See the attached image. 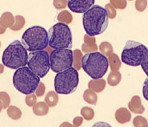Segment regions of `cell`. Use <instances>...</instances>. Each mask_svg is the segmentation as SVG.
<instances>
[{
  "label": "cell",
  "instance_id": "cell-20",
  "mask_svg": "<svg viewBox=\"0 0 148 127\" xmlns=\"http://www.w3.org/2000/svg\"><path fill=\"white\" fill-rule=\"evenodd\" d=\"M122 80V75L120 73V72L118 71H112L108 76L107 82L110 86H115L119 84L120 81Z\"/></svg>",
  "mask_w": 148,
  "mask_h": 127
},
{
  "label": "cell",
  "instance_id": "cell-17",
  "mask_svg": "<svg viewBox=\"0 0 148 127\" xmlns=\"http://www.w3.org/2000/svg\"><path fill=\"white\" fill-rule=\"evenodd\" d=\"M33 112L38 116H44L49 113V106L46 102H38L33 106Z\"/></svg>",
  "mask_w": 148,
  "mask_h": 127
},
{
  "label": "cell",
  "instance_id": "cell-11",
  "mask_svg": "<svg viewBox=\"0 0 148 127\" xmlns=\"http://www.w3.org/2000/svg\"><path fill=\"white\" fill-rule=\"evenodd\" d=\"M95 0H68L69 10L76 13H84L95 5Z\"/></svg>",
  "mask_w": 148,
  "mask_h": 127
},
{
  "label": "cell",
  "instance_id": "cell-34",
  "mask_svg": "<svg viewBox=\"0 0 148 127\" xmlns=\"http://www.w3.org/2000/svg\"><path fill=\"white\" fill-rule=\"evenodd\" d=\"M68 5V0H53V5L56 10L65 9Z\"/></svg>",
  "mask_w": 148,
  "mask_h": 127
},
{
  "label": "cell",
  "instance_id": "cell-32",
  "mask_svg": "<svg viewBox=\"0 0 148 127\" xmlns=\"http://www.w3.org/2000/svg\"><path fill=\"white\" fill-rule=\"evenodd\" d=\"M105 10L107 11L108 16V18L111 19V20H113L116 17V9L115 7H113L112 5H111L110 3H108L105 5Z\"/></svg>",
  "mask_w": 148,
  "mask_h": 127
},
{
  "label": "cell",
  "instance_id": "cell-5",
  "mask_svg": "<svg viewBox=\"0 0 148 127\" xmlns=\"http://www.w3.org/2000/svg\"><path fill=\"white\" fill-rule=\"evenodd\" d=\"M49 33L42 27L33 26L22 35V43L29 51L45 49L49 45Z\"/></svg>",
  "mask_w": 148,
  "mask_h": 127
},
{
  "label": "cell",
  "instance_id": "cell-6",
  "mask_svg": "<svg viewBox=\"0 0 148 127\" xmlns=\"http://www.w3.org/2000/svg\"><path fill=\"white\" fill-rule=\"evenodd\" d=\"M79 84L78 70L70 67L64 71L58 73L55 77V91L59 94H70L77 90Z\"/></svg>",
  "mask_w": 148,
  "mask_h": 127
},
{
  "label": "cell",
  "instance_id": "cell-9",
  "mask_svg": "<svg viewBox=\"0 0 148 127\" xmlns=\"http://www.w3.org/2000/svg\"><path fill=\"white\" fill-rule=\"evenodd\" d=\"M27 66L40 78H43L51 69L50 56L44 50L32 51L29 54Z\"/></svg>",
  "mask_w": 148,
  "mask_h": 127
},
{
  "label": "cell",
  "instance_id": "cell-37",
  "mask_svg": "<svg viewBox=\"0 0 148 127\" xmlns=\"http://www.w3.org/2000/svg\"><path fill=\"white\" fill-rule=\"evenodd\" d=\"M143 94L144 98L147 101H148V77L145 80V81L143 83Z\"/></svg>",
  "mask_w": 148,
  "mask_h": 127
},
{
  "label": "cell",
  "instance_id": "cell-31",
  "mask_svg": "<svg viewBox=\"0 0 148 127\" xmlns=\"http://www.w3.org/2000/svg\"><path fill=\"white\" fill-rule=\"evenodd\" d=\"M135 7L139 12H143L147 7V0H136Z\"/></svg>",
  "mask_w": 148,
  "mask_h": 127
},
{
  "label": "cell",
  "instance_id": "cell-1",
  "mask_svg": "<svg viewBox=\"0 0 148 127\" xmlns=\"http://www.w3.org/2000/svg\"><path fill=\"white\" fill-rule=\"evenodd\" d=\"M108 16L105 8L93 5L83 15V26L87 34L92 37L105 32L108 26Z\"/></svg>",
  "mask_w": 148,
  "mask_h": 127
},
{
  "label": "cell",
  "instance_id": "cell-7",
  "mask_svg": "<svg viewBox=\"0 0 148 127\" xmlns=\"http://www.w3.org/2000/svg\"><path fill=\"white\" fill-rule=\"evenodd\" d=\"M49 45L53 49L70 48L73 47L72 33L67 24L58 23L49 31Z\"/></svg>",
  "mask_w": 148,
  "mask_h": 127
},
{
  "label": "cell",
  "instance_id": "cell-26",
  "mask_svg": "<svg viewBox=\"0 0 148 127\" xmlns=\"http://www.w3.org/2000/svg\"><path fill=\"white\" fill-rule=\"evenodd\" d=\"M10 104V97L6 92L2 91L0 93V109L3 110L4 108H8Z\"/></svg>",
  "mask_w": 148,
  "mask_h": 127
},
{
  "label": "cell",
  "instance_id": "cell-30",
  "mask_svg": "<svg viewBox=\"0 0 148 127\" xmlns=\"http://www.w3.org/2000/svg\"><path fill=\"white\" fill-rule=\"evenodd\" d=\"M110 4L117 10H125L127 6L126 0H110Z\"/></svg>",
  "mask_w": 148,
  "mask_h": 127
},
{
  "label": "cell",
  "instance_id": "cell-24",
  "mask_svg": "<svg viewBox=\"0 0 148 127\" xmlns=\"http://www.w3.org/2000/svg\"><path fill=\"white\" fill-rule=\"evenodd\" d=\"M83 53L79 49H76L73 51V67L77 70H79L82 68V58Z\"/></svg>",
  "mask_w": 148,
  "mask_h": 127
},
{
  "label": "cell",
  "instance_id": "cell-40",
  "mask_svg": "<svg viewBox=\"0 0 148 127\" xmlns=\"http://www.w3.org/2000/svg\"><path fill=\"white\" fill-rule=\"evenodd\" d=\"M130 1H133V0H130Z\"/></svg>",
  "mask_w": 148,
  "mask_h": 127
},
{
  "label": "cell",
  "instance_id": "cell-18",
  "mask_svg": "<svg viewBox=\"0 0 148 127\" xmlns=\"http://www.w3.org/2000/svg\"><path fill=\"white\" fill-rule=\"evenodd\" d=\"M108 57V62L112 71H118L122 66V61L120 60L119 57L118 56L117 54L114 52L110 54Z\"/></svg>",
  "mask_w": 148,
  "mask_h": 127
},
{
  "label": "cell",
  "instance_id": "cell-36",
  "mask_svg": "<svg viewBox=\"0 0 148 127\" xmlns=\"http://www.w3.org/2000/svg\"><path fill=\"white\" fill-rule=\"evenodd\" d=\"M45 93V86L42 82H40L38 88L36 90L35 94L37 95V97H41L43 96Z\"/></svg>",
  "mask_w": 148,
  "mask_h": 127
},
{
  "label": "cell",
  "instance_id": "cell-14",
  "mask_svg": "<svg viewBox=\"0 0 148 127\" xmlns=\"http://www.w3.org/2000/svg\"><path fill=\"white\" fill-rule=\"evenodd\" d=\"M128 108L131 112L135 114H143L145 111V108L142 104L140 97L137 95L132 97L131 101L128 104Z\"/></svg>",
  "mask_w": 148,
  "mask_h": 127
},
{
  "label": "cell",
  "instance_id": "cell-4",
  "mask_svg": "<svg viewBox=\"0 0 148 127\" xmlns=\"http://www.w3.org/2000/svg\"><path fill=\"white\" fill-rule=\"evenodd\" d=\"M40 82V77L28 66L19 68L13 74V86L18 91L23 94L28 95L35 93Z\"/></svg>",
  "mask_w": 148,
  "mask_h": 127
},
{
  "label": "cell",
  "instance_id": "cell-13",
  "mask_svg": "<svg viewBox=\"0 0 148 127\" xmlns=\"http://www.w3.org/2000/svg\"><path fill=\"white\" fill-rule=\"evenodd\" d=\"M84 44L82 45L81 51L84 53L94 52L97 50V45H96V39L95 37H92L88 34H85L84 37Z\"/></svg>",
  "mask_w": 148,
  "mask_h": 127
},
{
  "label": "cell",
  "instance_id": "cell-2",
  "mask_svg": "<svg viewBox=\"0 0 148 127\" xmlns=\"http://www.w3.org/2000/svg\"><path fill=\"white\" fill-rule=\"evenodd\" d=\"M108 66V58L98 51L86 53L82 58V69L92 79L102 78L107 73Z\"/></svg>",
  "mask_w": 148,
  "mask_h": 127
},
{
  "label": "cell",
  "instance_id": "cell-10",
  "mask_svg": "<svg viewBox=\"0 0 148 127\" xmlns=\"http://www.w3.org/2000/svg\"><path fill=\"white\" fill-rule=\"evenodd\" d=\"M51 69L54 73H60L73 67V51L69 48L54 49L50 54Z\"/></svg>",
  "mask_w": 148,
  "mask_h": 127
},
{
  "label": "cell",
  "instance_id": "cell-28",
  "mask_svg": "<svg viewBox=\"0 0 148 127\" xmlns=\"http://www.w3.org/2000/svg\"><path fill=\"white\" fill-rule=\"evenodd\" d=\"M99 50L103 55H105V56H108L110 54L113 52V47L109 42L104 41L99 45Z\"/></svg>",
  "mask_w": 148,
  "mask_h": 127
},
{
  "label": "cell",
  "instance_id": "cell-23",
  "mask_svg": "<svg viewBox=\"0 0 148 127\" xmlns=\"http://www.w3.org/2000/svg\"><path fill=\"white\" fill-rule=\"evenodd\" d=\"M57 20L59 23H63L66 24H69L73 21V16L67 10H63L60 12L57 16Z\"/></svg>",
  "mask_w": 148,
  "mask_h": 127
},
{
  "label": "cell",
  "instance_id": "cell-21",
  "mask_svg": "<svg viewBox=\"0 0 148 127\" xmlns=\"http://www.w3.org/2000/svg\"><path fill=\"white\" fill-rule=\"evenodd\" d=\"M45 101L49 107H55L59 102V95L56 91H49L45 95Z\"/></svg>",
  "mask_w": 148,
  "mask_h": 127
},
{
  "label": "cell",
  "instance_id": "cell-3",
  "mask_svg": "<svg viewBox=\"0 0 148 127\" xmlns=\"http://www.w3.org/2000/svg\"><path fill=\"white\" fill-rule=\"evenodd\" d=\"M28 57L27 50L23 43L16 40L10 44L3 51L2 62L3 66L8 68L17 69L27 65Z\"/></svg>",
  "mask_w": 148,
  "mask_h": 127
},
{
  "label": "cell",
  "instance_id": "cell-38",
  "mask_svg": "<svg viewBox=\"0 0 148 127\" xmlns=\"http://www.w3.org/2000/svg\"><path fill=\"white\" fill-rule=\"evenodd\" d=\"M83 121H84V117L83 116H77L76 118L73 119V125L74 126H80L83 123Z\"/></svg>",
  "mask_w": 148,
  "mask_h": 127
},
{
  "label": "cell",
  "instance_id": "cell-25",
  "mask_svg": "<svg viewBox=\"0 0 148 127\" xmlns=\"http://www.w3.org/2000/svg\"><path fill=\"white\" fill-rule=\"evenodd\" d=\"M26 23L25 18L22 16L17 15L15 16V23L13 24V26H12L10 27V29L12 31H21V29L24 27Z\"/></svg>",
  "mask_w": 148,
  "mask_h": 127
},
{
  "label": "cell",
  "instance_id": "cell-39",
  "mask_svg": "<svg viewBox=\"0 0 148 127\" xmlns=\"http://www.w3.org/2000/svg\"><path fill=\"white\" fill-rule=\"evenodd\" d=\"M62 126V127H63V126H74L71 125L70 123H69V122H64V123L61 124V126Z\"/></svg>",
  "mask_w": 148,
  "mask_h": 127
},
{
  "label": "cell",
  "instance_id": "cell-12",
  "mask_svg": "<svg viewBox=\"0 0 148 127\" xmlns=\"http://www.w3.org/2000/svg\"><path fill=\"white\" fill-rule=\"evenodd\" d=\"M15 23V16L10 12L3 13L0 18V34H3L7 28H10Z\"/></svg>",
  "mask_w": 148,
  "mask_h": 127
},
{
  "label": "cell",
  "instance_id": "cell-35",
  "mask_svg": "<svg viewBox=\"0 0 148 127\" xmlns=\"http://www.w3.org/2000/svg\"><path fill=\"white\" fill-rule=\"evenodd\" d=\"M140 66L142 67V69H143V72L148 76V51L145 54V56L143 57Z\"/></svg>",
  "mask_w": 148,
  "mask_h": 127
},
{
  "label": "cell",
  "instance_id": "cell-19",
  "mask_svg": "<svg viewBox=\"0 0 148 127\" xmlns=\"http://www.w3.org/2000/svg\"><path fill=\"white\" fill-rule=\"evenodd\" d=\"M83 97L85 102L90 104H96L97 102V95L96 92L90 89L86 90L84 92Z\"/></svg>",
  "mask_w": 148,
  "mask_h": 127
},
{
  "label": "cell",
  "instance_id": "cell-15",
  "mask_svg": "<svg viewBox=\"0 0 148 127\" xmlns=\"http://www.w3.org/2000/svg\"><path fill=\"white\" fill-rule=\"evenodd\" d=\"M115 119L120 124H125L130 121V111L125 108H120L115 112Z\"/></svg>",
  "mask_w": 148,
  "mask_h": 127
},
{
  "label": "cell",
  "instance_id": "cell-22",
  "mask_svg": "<svg viewBox=\"0 0 148 127\" xmlns=\"http://www.w3.org/2000/svg\"><path fill=\"white\" fill-rule=\"evenodd\" d=\"M7 115L11 119L18 120L22 116V112L17 107L14 106V105H10L7 108Z\"/></svg>",
  "mask_w": 148,
  "mask_h": 127
},
{
  "label": "cell",
  "instance_id": "cell-33",
  "mask_svg": "<svg viewBox=\"0 0 148 127\" xmlns=\"http://www.w3.org/2000/svg\"><path fill=\"white\" fill-rule=\"evenodd\" d=\"M25 102L29 107H33L37 104V95L34 94H28L26 96Z\"/></svg>",
  "mask_w": 148,
  "mask_h": 127
},
{
  "label": "cell",
  "instance_id": "cell-16",
  "mask_svg": "<svg viewBox=\"0 0 148 127\" xmlns=\"http://www.w3.org/2000/svg\"><path fill=\"white\" fill-rule=\"evenodd\" d=\"M106 86V81L102 78L92 79L88 83V88L94 91L96 93H101L105 90Z\"/></svg>",
  "mask_w": 148,
  "mask_h": 127
},
{
  "label": "cell",
  "instance_id": "cell-29",
  "mask_svg": "<svg viewBox=\"0 0 148 127\" xmlns=\"http://www.w3.org/2000/svg\"><path fill=\"white\" fill-rule=\"evenodd\" d=\"M133 124L135 127H148V122L145 118L140 115L135 117L133 121Z\"/></svg>",
  "mask_w": 148,
  "mask_h": 127
},
{
  "label": "cell",
  "instance_id": "cell-27",
  "mask_svg": "<svg viewBox=\"0 0 148 127\" xmlns=\"http://www.w3.org/2000/svg\"><path fill=\"white\" fill-rule=\"evenodd\" d=\"M80 113H81L82 116L84 117V119L87 120V121H90L95 117V111H94V109H92L91 108H89V107L82 108Z\"/></svg>",
  "mask_w": 148,
  "mask_h": 127
},
{
  "label": "cell",
  "instance_id": "cell-8",
  "mask_svg": "<svg viewBox=\"0 0 148 127\" xmlns=\"http://www.w3.org/2000/svg\"><path fill=\"white\" fill-rule=\"evenodd\" d=\"M147 51V48L144 45L130 40L126 42L123 48L121 59L125 65L139 66L141 65L143 57Z\"/></svg>",
  "mask_w": 148,
  "mask_h": 127
}]
</instances>
